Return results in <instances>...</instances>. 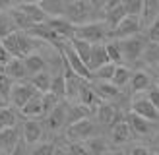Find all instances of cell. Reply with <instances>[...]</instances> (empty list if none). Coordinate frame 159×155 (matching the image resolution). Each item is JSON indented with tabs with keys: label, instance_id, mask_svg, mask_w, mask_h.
I'll return each mask as SVG.
<instances>
[{
	"label": "cell",
	"instance_id": "6da1fadb",
	"mask_svg": "<svg viewBox=\"0 0 159 155\" xmlns=\"http://www.w3.org/2000/svg\"><path fill=\"white\" fill-rule=\"evenodd\" d=\"M76 37L91 45H99L107 37H111V29L107 27V23L89 21V23H84V25H76Z\"/></svg>",
	"mask_w": 159,
	"mask_h": 155
},
{
	"label": "cell",
	"instance_id": "7a4b0ae2",
	"mask_svg": "<svg viewBox=\"0 0 159 155\" xmlns=\"http://www.w3.org/2000/svg\"><path fill=\"white\" fill-rule=\"evenodd\" d=\"M93 14V8L87 0H70L66 2V20L74 25H84L89 23V18Z\"/></svg>",
	"mask_w": 159,
	"mask_h": 155
},
{
	"label": "cell",
	"instance_id": "3957f363",
	"mask_svg": "<svg viewBox=\"0 0 159 155\" xmlns=\"http://www.w3.org/2000/svg\"><path fill=\"white\" fill-rule=\"evenodd\" d=\"M58 51H60V56H62V58H66V62L70 64V68H72L78 76H82L84 80H93V72H91L89 68H87L85 62L78 56V52L74 51V46L70 45V41H66Z\"/></svg>",
	"mask_w": 159,
	"mask_h": 155
},
{
	"label": "cell",
	"instance_id": "277c9868",
	"mask_svg": "<svg viewBox=\"0 0 159 155\" xmlns=\"http://www.w3.org/2000/svg\"><path fill=\"white\" fill-rule=\"evenodd\" d=\"M93 134H95V124L89 118H84V120H78L74 124H68V128H66V138L72 144H82L85 140H89Z\"/></svg>",
	"mask_w": 159,
	"mask_h": 155
},
{
	"label": "cell",
	"instance_id": "5b68a950",
	"mask_svg": "<svg viewBox=\"0 0 159 155\" xmlns=\"http://www.w3.org/2000/svg\"><path fill=\"white\" fill-rule=\"evenodd\" d=\"M118 43H120V51H122V56H124L126 62H136L146 51V41L140 35L122 39V41H118Z\"/></svg>",
	"mask_w": 159,
	"mask_h": 155
},
{
	"label": "cell",
	"instance_id": "8992f818",
	"mask_svg": "<svg viewBox=\"0 0 159 155\" xmlns=\"http://www.w3.org/2000/svg\"><path fill=\"white\" fill-rule=\"evenodd\" d=\"M140 27H142L140 18L126 16V18H124L120 23H118V27H116L115 31H111V37H113V39H118V41H122V39H128V37L138 35Z\"/></svg>",
	"mask_w": 159,
	"mask_h": 155
},
{
	"label": "cell",
	"instance_id": "52a82bcc",
	"mask_svg": "<svg viewBox=\"0 0 159 155\" xmlns=\"http://www.w3.org/2000/svg\"><path fill=\"white\" fill-rule=\"evenodd\" d=\"M25 33L31 35L33 39H35V37H37V39H43V41L51 43V45H54V46H58V49L66 43L64 39H60V37L57 35V31H52V29L49 27V23H47V21H45V23H37V25H33L29 31H25Z\"/></svg>",
	"mask_w": 159,
	"mask_h": 155
},
{
	"label": "cell",
	"instance_id": "ba28073f",
	"mask_svg": "<svg viewBox=\"0 0 159 155\" xmlns=\"http://www.w3.org/2000/svg\"><path fill=\"white\" fill-rule=\"evenodd\" d=\"M37 89L33 87L31 83H16L14 85V89H12V95H10V101H12V105L16 107V108H21L25 107V103L33 97V95H37Z\"/></svg>",
	"mask_w": 159,
	"mask_h": 155
},
{
	"label": "cell",
	"instance_id": "9c48e42d",
	"mask_svg": "<svg viewBox=\"0 0 159 155\" xmlns=\"http://www.w3.org/2000/svg\"><path fill=\"white\" fill-rule=\"evenodd\" d=\"M49 27L52 31H57V35L64 41H72L76 37V25L72 21H68L66 18H52V20H47Z\"/></svg>",
	"mask_w": 159,
	"mask_h": 155
},
{
	"label": "cell",
	"instance_id": "30bf717a",
	"mask_svg": "<svg viewBox=\"0 0 159 155\" xmlns=\"http://www.w3.org/2000/svg\"><path fill=\"white\" fill-rule=\"evenodd\" d=\"M97 118H99V122L103 124V126H113L115 122H118V120H122L124 116L120 114V111L115 107V105H111V103H99V107H97Z\"/></svg>",
	"mask_w": 159,
	"mask_h": 155
},
{
	"label": "cell",
	"instance_id": "8fae6325",
	"mask_svg": "<svg viewBox=\"0 0 159 155\" xmlns=\"http://www.w3.org/2000/svg\"><path fill=\"white\" fill-rule=\"evenodd\" d=\"M124 118H126V122H128L130 130L134 132V134H138V136H149V134L153 132L152 122L146 120L144 116H140V114H136V113H132V111L126 114Z\"/></svg>",
	"mask_w": 159,
	"mask_h": 155
},
{
	"label": "cell",
	"instance_id": "7c38bea8",
	"mask_svg": "<svg viewBox=\"0 0 159 155\" xmlns=\"http://www.w3.org/2000/svg\"><path fill=\"white\" fill-rule=\"evenodd\" d=\"M132 113L144 116V118L149 120V122L159 120V111L152 105V101H149L148 97H146V99H136V101H134V103H132Z\"/></svg>",
	"mask_w": 159,
	"mask_h": 155
},
{
	"label": "cell",
	"instance_id": "4fadbf2b",
	"mask_svg": "<svg viewBox=\"0 0 159 155\" xmlns=\"http://www.w3.org/2000/svg\"><path fill=\"white\" fill-rule=\"evenodd\" d=\"M66 116H68V107L64 103H58L57 107L51 111V114L47 116V126L51 132H57L66 124Z\"/></svg>",
	"mask_w": 159,
	"mask_h": 155
},
{
	"label": "cell",
	"instance_id": "5bb4252c",
	"mask_svg": "<svg viewBox=\"0 0 159 155\" xmlns=\"http://www.w3.org/2000/svg\"><path fill=\"white\" fill-rule=\"evenodd\" d=\"M109 52H107V46L105 43H99V45H93L91 46V58H89V64H87V68L91 70V72H95V70H99L101 66L109 64Z\"/></svg>",
	"mask_w": 159,
	"mask_h": 155
},
{
	"label": "cell",
	"instance_id": "9a60e30c",
	"mask_svg": "<svg viewBox=\"0 0 159 155\" xmlns=\"http://www.w3.org/2000/svg\"><path fill=\"white\" fill-rule=\"evenodd\" d=\"M99 95L97 91H95V87L89 83V80H84L82 85H80V91H78V101L85 107H95L99 103Z\"/></svg>",
	"mask_w": 159,
	"mask_h": 155
},
{
	"label": "cell",
	"instance_id": "2e32d148",
	"mask_svg": "<svg viewBox=\"0 0 159 155\" xmlns=\"http://www.w3.org/2000/svg\"><path fill=\"white\" fill-rule=\"evenodd\" d=\"M18 144H20V140H18V130H16V126L0 130V149H2L6 155H10L16 149Z\"/></svg>",
	"mask_w": 159,
	"mask_h": 155
},
{
	"label": "cell",
	"instance_id": "e0dca14e",
	"mask_svg": "<svg viewBox=\"0 0 159 155\" xmlns=\"http://www.w3.org/2000/svg\"><path fill=\"white\" fill-rule=\"evenodd\" d=\"M130 134H132V130L128 126V122H126V118L118 120L111 126V140H113V144H126L130 140Z\"/></svg>",
	"mask_w": 159,
	"mask_h": 155
},
{
	"label": "cell",
	"instance_id": "ac0fdd59",
	"mask_svg": "<svg viewBox=\"0 0 159 155\" xmlns=\"http://www.w3.org/2000/svg\"><path fill=\"white\" fill-rule=\"evenodd\" d=\"M2 72H4L6 76H10L12 80H23V78H27V76H29L23 58H12V60L2 68Z\"/></svg>",
	"mask_w": 159,
	"mask_h": 155
},
{
	"label": "cell",
	"instance_id": "d6986e66",
	"mask_svg": "<svg viewBox=\"0 0 159 155\" xmlns=\"http://www.w3.org/2000/svg\"><path fill=\"white\" fill-rule=\"evenodd\" d=\"M43 136V126L37 120H25L23 122V140L25 144H37Z\"/></svg>",
	"mask_w": 159,
	"mask_h": 155
},
{
	"label": "cell",
	"instance_id": "ffe728a7",
	"mask_svg": "<svg viewBox=\"0 0 159 155\" xmlns=\"http://www.w3.org/2000/svg\"><path fill=\"white\" fill-rule=\"evenodd\" d=\"M21 114L27 116V118H37V116H43V93H37V95H33L25 107L21 108Z\"/></svg>",
	"mask_w": 159,
	"mask_h": 155
},
{
	"label": "cell",
	"instance_id": "44dd1931",
	"mask_svg": "<svg viewBox=\"0 0 159 155\" xmlns=\"http://www.w3.org/2000/svg\"><path fill=\"white\" fill-rule=\"evenodd\" d=\"M39 6L47 16H52V18L66 16V0H41Z\"/></svg>",
	"mask_w": 159,
	"mask_h": 155
},
{
	"label": "cell",
	"instance_id": "7402d4cb",
	"mask_svg": "<svg viewBox=\"0 0 159 155\" xmlns=\"http://www.w3.org/2000/svg\"><path fill=\"white\" fill-rule=\"evenodd\" d=\"M130 87L134 93L138 91H146L152 87V78H149L148 72H144V70H138V72H134L132 78H130Z\"/></svg>",
	"mask_w": 159,
	"mask_h": 155
},
{
	"label": "cell",
	"instance_id": "603a6c76",
	"mask_svg": "<svg viewBox=\"0 0 159 155\" xmlns=\"http://www.w3.org/2000/svg\"><path fill=\"white\" fill-rule=\"evenodd\" d=\"M159 18V0H144V10H142V21L144 25H152Z\"/></svg>",
	"mask_w": 159,
	"mask_h": 155
},
{
	"label": "cell",
	"instance_id": "cb8c5ba5",
	"mask_svg": "<svg viewBox=\"0 0 159 155\" xmlns=\"http://www.w3.org/2000/svg\"><path fill=\"white\" fill-rule=\"evenodd\" d=\"M16 8H20V10L35 23V25H37V23H45L47 21V14L41 10V6H39V4H20V6H16Z\"/></svg>",
	"mask_w": 159,
	"mask_h": 155
},
{
	"label": "cell",
	"instance_id": "d4e9b609",
	"mask_svg": "<svg viewBox=\"0 0 159 155\" xmlns=\"http://www.w3.org/2000/svg\"><path fill=\"white\" fill-rule=\"evenodd\" d=\"M95 91H97V95L103 101H115L120 97V87H116L111 82H101L99 85H95Z\"/></svg>",
	"mask_w": 159,
	"mask_h": 155
},
{
	"label": "cell",
	"instance_id": "484cf974",
	"mask_svg": "<svg viewBox=\"0 0 159 155\" xmlns=\"http://www.w3.org/2000/svg\"><path fill=\"white\" fill-rule=\"evenodd\" d=\"M91 114V107H85V105H72L68 107V116H66V122L68 124H74L78 120H84V118H89Z\"/></svg>",
	"mask_w": 159,
	"mask_h": 155
},
{
	"label": "cell",
	"instance_id": "4316f807",
	"mask_svg": "<svg viewBox=\"0 0 159 155\" xmlns=\"http://www.w3.org/2000/svg\"><path fill=\"white\" fill-rule=\"evenodd\" d=\"M124 18H126V12H124L122 4L116 6V8H113V10H107L105 12V23H107V27L111 31H115L118 27V23H120Z\"/></svg>",
	"mask_w": 159,
	"mask_h": 155
},
{
	"label": "cell",
	"instance_id": "83f0119b",
	"mask_svg": "<svg viewBox=\"0 0 159 155\" xmlns=\"http://www.w3.org/2000/svg\"><path fill=\"white\" fill-rule=\"evenodd\" d=\"M51 82H52V78L47 74L45 70L29 78V83L33 85V87H35L39 93H49V91H51Z\"/></svg>",
	"mask_w": 159,
	"mask_h": 155
},
{
	"label": "cell",
	"instance_id": "f1b7e54d",
	"mask_svg": "<svg viewBox=\"0 0 159 155\" xmlns=\"http://www.w3.org/2000/svg\"><path fill=\"white\" fill-rule=\"evenodd\" d=\"M23 62H25V68H27L29 76H35V74H39V72L45 70V60H43L41 54L31 52V54H27V56L23 58Z\"/></svg>",
	"mask_w": 159,
	"mask_h": 155
},
{
	"label": "cell",
	"instance_id": "f546056e",
	"mask_svg": "<svg viewBox=\"0 0 159 155\" xmlns=\"http://www.w3.org/2000/svg\"><path fill=\"white\" fill-rule=\"evenodd\" d=\"M8 14L12 16V20H14V23H16V27H18V31H29L31 27L35 25V23L20 10V8H12Z\"/></svg>",
	"mask_w": 159,
	"mask_h": 155
},
{
	"label": "cell",
	"instance_id": "4dcf8cb0",
	"mask_svg": "<svg viewBox=\"0 0 159 155\" xmlns=\"http://www.w3.org/2000/svg\"><path fill=\"white\" fill-rule=\"evenodd\" d=\"M70 45L74 46V51L78 52V56L82 58L85 64H89V58H91V43H87V41H82V39H78V37H74L72 41H70Z\"/></svg>",
	"mask_w": 159,
	"mask_h": 155
},
{
	"label": "cell",
	"instance_id": "1f68e13d",
	"mask_svg": "<svg viewBox=\"0 0 159 155\" xmlns=\"http://www.w3.org/2000/svg\"><path fill=\"white\" fill-rule=\"evenodd\" d=\"M0 43L6 46V51L10 52L14 58H23V56H21V51H20V37H18V31H14L12 35H8V37L2 39Z\"/></svg>",
	"mask_w": 159,
	"mask_h": 155
},
{
	"label": "cell",
	"instance_id": "d6a6232c",
	"mask_svg": "<svg viewBox=\"0 0 159 155\" xmlns=\"http://www.w3.org/2000/svg\"><path fill=\"white\" fill-rule=\"evenodd\" d=\"M14 31H18V27H16L12 16L6 14V12H2V14H0V41L6 39L8 35H12Z\"/></svg>",
	"mask_w": 159,
	"mask_h": 155
},
{
	"label": "cell",
	"instance_id": "836d02e7",
	"mask_svg": "<svg viewBox=\"0 0 159 155\" xmlns=\"http://www.w3.org/2000/svg\"><path fill=\"white\" fill-rule=\"evenodd\" d=\"M84 145L87 147V151H89L91 155H105L109 151V147H107V144H105L103 138H89V140H85Z\"/></svg>",
	"mask_w": 159,
	"mask_h": 155
},
{
	"label": "cell",
	"instance_id": "e575fe53",
	"mask_svg": "<svg viewBox=\"0 0 159 155\" xmlns=\"http://www.w3.org/2000/svg\"><path fill=\"white\" fill-rule=\"evenodd\" d=\"M105 46H107V52H109V60L113 62V64H116V66H120L122 62H124V56H122V51H120V43L116 41H109V43H105Z\"/></svg>",
	"mask_w": 159,
	"mask_h": 155
},
{
	"label": "cell",
	"instance_id": "d590c367",
	"mask_svg": "<svg viewBox=\"0 0 159 155\" xmlns=\"http://www.w3.org/2000/svg\"><path fill=\"white\" fill-rule=\"evenodd\" d=\"M51 93H52L54 97H58V99H64V97H66V80H64V72L52 78V82H51Z\"/></svg>",
	"mask_w": 159,
	"mask_h": 155
},
{
	"label": "cell",
	"instance_id": "8d00e7d4",
	"mask_svg": "<svg viewBox=\"0 0 159 155\" xmlns=\"http://www.w3.org/2000/svg\"><path fill=\"white\" fill-rule=\"evenodd\" d=\"M122 8H124L126 16H132V18H142L144 0H122Z\"/></svg>",
	"mask_w": 159,
	"mask_h": 155
},
{
	"label": "cell",
	"instance_id": "74e56055",
	"mask_svg": "<svg viewBox=\"0 0 159 155\" xmlns=\"http://www.w3.org/2000/svg\"><path fill=\"white\" fill-rule=\"evenodd\" d=\"M130 78H132V72L126 66H116L115 70V76H113V80H111V83H115L116 87H122V85H126L130 82Z\"/></svg>",
	"mask_w": 159,
	"mask_h": 155
},
{
	"label": "cell",
	"instance_id": "f35d334b",
	"mask_svg": "<svg viewBox=\"0 0 159 155\" xmlns=\"http://www.w3.org/2000/svg\"><path fill=\"white\" fill-rule=\"evenodd\" d=\"M144 60L148 62V64H153L157 66L159 64V43H153V41H149L146 45V51H144Z\"/></svg>",
	"mask_w": 159,
	"mask_h": 155
},
{
	"label": "cell",
	"instance_id": "ab89813d",
	"mask_svg": "<svg viewBox=\"0 0 159 155\" xmlns=\"http://www.w3.org/2000/svg\"><path fill=\"white\" fill-rule=\"evenodd\" d=\"M12 89H14V80L10 76H6L4 72H0V97H2L6 103L10 101Z\"/></svg>",
	"mask_w": 159,
	"mask_h": 155
},
{
	"label": "cell",
	"instance_id": "60d3db41",
	"mask_svg": "<svg viewBox=\"0 0 159 155\" xmlns=\"http://www.w3.org/2000/svg\"><path fill=\"white\" fill-rule=\"evenodd\" d=\"M16 126V113L12 108H0V130H6V128H12Z\"/></svg>",
	"mask_w": 159,
	"mask_h": 155
},
{
	"label": "cell",
	"instance_id": "b9f144b4",
	"mask_svg": "<svg viewBox=\"0 0 159 155\" xmlns=\"http://www.w3.org/2000/svg\"><path fill=\"white\" fill-rule=\"evenodd\" d=\"M115 70H116V64L109 62V64L101 66L99 70H95L93 78H99V80H103V82H111V80H113V76H115Z\"/></svg>",
	"mask_w": 159,
	"mask_h": 155
},
{
	"label": "cell",
	"instance_id": "7bdbcfd3",
	"mask_svg": "<svg viewBox=\"0 0 159 155\" xmlns=\"http://www.w3.org/2000/svg\"><path fill=\"white\" fill-rule=\"evenodd\" d=\"M58 103H60V99L54 97L51 91H49V93H43V116H49L51 111H52V108L57 107Z\"/></svg>",
	"mask_w": 159,
	"mask_h": 155
},
{
	"label": "cell",
	"instance_id": "ee69618b",
	"mask_svg": "<svg viewBox=\"0 0 159 155\" xmlns=\"http://www.w3.org/2000/svg\"><path fill=\"white\" fill-rule=\"evenodd\" d=\"M54 151H57V147H54V144L51 142H45V144H39L35 145L33 149H31L29 155H54Z\"/></svg>",
	"mask_w": 159,
	"mask_h": 155
},
{
	"label": "cell",
	"instance_id": "f6af8a7d",
	"mask_svg": "<svg viewBox=\"0 0 159 155\" xmlns=\"http://www.w3.org/2000/svg\"><path fill=\"white\" fill-rule=\"evenodd\" d=\"M68 155H91L87 151V147L84 144H70L68 145Z\"/></svg>",
	"mask_w": 159,
	"mask_h": 155
},
{
	"label": "cell",
	"instance_id": "bcb514c9",
	"mask_svg": "<svg viewBox=\"0 0 159 155\" xmlns=\"http://www.w3.org/2000/svg\"><path fill=\"white\" fill-rule=\"evenodd\" d=\"M148 39L153 41V43H159V18L148 27Z\"/></svg>",
	"mask_w": 159,
	"mask_h": 155
},
{
	"label": "cell",
	"instance_id": "7dc6e473",
	"mask_svg": "<svg viewBox=\"0 0 159 155\" xmlns=\"http://www.w3.org/2000/svg\"><path fill=\"white\" fill-rule=\"evenodd\" d=\"M148 99L152 101V105L159 111V85H152L148 89Z\"/></svg>",
	"mask_w": 159,
	"mask_h": 155
},
{
	"label": "cell",
	"instance_id": "c3c4849f",
	"mask_svg": "<svg viewBox=\"0 0 159 155\" xmlns=\"http://www.w3.org/2000/svg\"><path fill=\"white\" fill-rule=\"evenodd\" d=\"M12 58H14V56H12V54H10V52L6 51V46H4L2 43H0V66L4 68V66L8 64V62L12 60Z\"/></svg>",
	"mask_w": 159,
	"mask_h": 155
},
{
	"label": "cell",
	"instance_id": "681fc988",
	"mask_svg": "<svg viewBox=\"0 0 159 155\" xmlns=\"http://www.w3.org/2000/svg\"><path fill=\"white\" fill-rule=\"evenodd\" d=\"M130 155H152V151L146 145H134L130 149Z\"/></svg>",
	"mask_w": 159,
	"mask_h": 155
},
{
	"label": "cell",
	"instance_id": "f907efd6",
	"mask_svg": "<svg viewBox=\"0 0 159 155\" xmlns=\"http://www.w3.org/2000/svg\"><path fill=\"white\" fill-rule=\"evenodd\" d=\"M87 2L91 4L93 10H105V6H107V0H87Z\"/></svg>",
	"mask_w": 159,
	"mask_h": 155
},
{
	"label": "cell",
	"instance_id": "816d5d0a",
	"mask_svg": "<svg viewBox=\"0 0 159 155\" xmlns=\"http://www.w3.org/2000/svg\"><path fill=\"white\" fill-rule=\"evenodd\" d=\"M12 4H14V0H0V12L12 10Z\"/></svg>",
	"mask_w": 159,
	"mask_h": 155
},
{
	"label": "cell",
	"instance_id": "f5cc1de1",
	"mask_svg": "<svg viewBox=\"0 0 159 155\" xmlns=\"http://www.w3.org/2000/svg\"><path fill=\"white\" fill-rule=\"evenodd\" d=\"M120 4H122V0H107L105 12H107V10H113V8H116V6H120Z\"/></svg>",
	"mask_w": 159,
	"mask_h": 155
},
{
	"label": "cell",
	"instance_id": "db71d44e",
	"mask_svg": "<svg viewBox=\"0 0 159 155\" xmlns=\"http://www.w3.org/2000/svg\"><path fill=\"white\" fill-rule=\"evenodd\" d=\"M10 155H25V147H23V142H20L18 145H16V149H14Z\"/></svg>",
	"mask_w": 159,
	"mask_h": 155
},
{
	"label": "cell",
	"instance_id": "11a10c76",
	"mask_svg": "<svg viewBox=\"0 0 159 155\" xmlns=\"http://www.w3.org/2000/svg\"><path fill=\"white\" fill-rule=\"evenodd\" d=\"M14 2L20 6V4H39L41 0H14Z\"/></svg>",
	"mask_w": 159,
	"mask_h": 155
},
{
	"label": "cell",
	"instance_id": "9f6ffc18",
	"mask_svg": "<svg viewBox=\"0 0 159 155\" xmlns=\"http://www.w3.org/2000/svg\"><path fill=\"white\" fill-rule=\"evenodd\" d=\"M105 155H122V153H120V151H111V149H109Z\"/></svg>",
	"mask_w": 159,
	"mask_h": 155
},
{
	"label": "cell",
	"instance_id": "6f0895ef",
	"mask_svg": "<svg viewBox=\"0 0 159 155\" xmlns=\"http://www.w3.org/2000/svg\"><path fill=\"white\" fill-rule=\"evenodd\" d=\"M4 107H8V103H6L2 97H0V108H4Z\"/></svg>",
	"mask_w": 159,
	"mask_h": 155
},
{
	"label": "cell",
	"instance_id": "680465c9",
	"mask_svg": "<svg viewBox=\"0 0 159 155\" xmlns=\"http://www.w3.org/2000/svg\"><path fill=\"white\" fill-rule=\"evenodd\" d=\"M155 145H157V147H159V136H157V138H155Z\"/></svg>",
	"mask_w": 159,
	"mask_h": 155
},
{
	"label": "cell",
	"instance_id": "91938a15",
	"mask_svg": "<svg viewBox=\"0 0 159 155\" xmlns=\"http://www.w3.org/2000/svg\"><path fill=\"white\" fill-rule=\"evenodd\" d=\"M157 72H159V64H157Z\"/></svg>",
	"mask_w": 159,
	"mask_h": 155
},
{
	"label": "cell",
	"instance_id": "94428289",
	"mask_svg": "<svg viewBox=\"0 0 159 155\" xmlns=\"http://www.w3.org/2000/svg\"><path fill=\"white\" fill-rule=\"evenodd\" d=\"M0 14H2V12H0Z\"/></svg>",
	"mask_w": 159,
	"mask_h": 155
}]
</instances>
